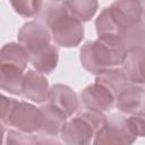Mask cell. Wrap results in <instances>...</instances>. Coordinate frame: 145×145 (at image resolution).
I'll list each match as a JSON object with an SVG mask.
<instances>
[{
  "instance_id": "1",
  "label": "cell",
  "mask_w": 145,
  "mask_h": 145,
  "mask_svg": "<svg viewBox=\"0 0 145 145\" xmlns=\"http://www.w3.org/2000/svg\"><path fill=\"white\" fill-rule=\"evenodd\" d=\"M100 39L111 41L126 51L144 48L143 3L138 0H114L95 19Z\"/></svg>"
},
{
  "instance_id": "2",
  "label": "cell",
  "mask_w": 145,
  "mask_h": 145,
  "mask_svg": "<svg viewBox=\"0 0 145 145\" xmlns=\"http://www.w3.org/2000/svg\"><path fill=\"white\" fill-rule=\"evenodd\" d=\"M44 22L54 43L62 48H75L84 39L83 23L74 17L63 2H50L45 7Z\"/></svg>"
},
{
  "instance_id": "3",
  "label": "cell",
  "mask_w": 145,
  "mask_h": 145,
  "mask_svg": "<svg viewBox=\"0 0 145 145\" xmlns=\"http://www.w3.org/2000/svg\"><path fill=\"white\" fill-rule=\"evenodd\" d=\"M145 133L144 113L130 114H111L106 117V121L101 130L94 136L93 144H133L138 137H143Z\"/></svg>"
},
{
  "instance_id": "4",
  "label": "cell",
  "mask_w": 145,
  "mask_h": 145,
  "mask_svg": "<svg viewBox=\"0 0 145 145\" xmlns=\"http://www.w3.org/2000/svg\"><path fill=\"white\" fill-rule=\"evenodd\" d=\"M126 52L120 45L97 37L84 43L79 51V60L84 69L99 75L109 68L121 66Z\"/></svg>"
},
{
  "instance_id": "5",
  "label": "cell",
  "mask_w": 145,
  "mask_h": 145,
  "mask_svg": "<svg viewBox=\"0 0 145 145\" xmlns=\"http://www.w3.org/2000/svg\"><path fill=\"white\" fill-rule=\"evenodd\" d=\"M105 121L106 116L103 112L84 108L76 117L65 122L59 135L62 143L68 145L89 144Z\"/></svg>"
},
{
  "instance_id": "6",
  "label": "cell",
  "mask_w": 145,
  "mask_h": 145,
  "mask_svg": "<svg viewBox=\"0 0 145 145\" xmlns=\"http://www.w3.org/2000/svg\"><path fill=\"white\" fill-rule=\"evenodd\" d=\"M3 122L23 133H37L41 125L40 108L24 101L15 100Z\"/></svg>"
},
{
  "instance_id": "7",
  "label": "cell",
  "mask_w": 145,
  "mask_h": 145,
  "mask_svg": "<svg viewBox=\"0 0 145 145\" xmlns=\"http://www.w3.org/2000/svg\"><path fill=\"white\" fill-rule=\"evenodd\" d=\"M17 37L19 44L26 49L28 54L51 43V35L49 29L36 20L25 23L18 31Z\"/></svg>"
},
{
  "instance_id": "8",
  "label": "cell",
  "mask_w": 145,
  "mask_h": 145,
  "mask_svg": "<svg viewBox=\"0 0 145 145\" xmlns=\"http://www.w3.org/2000/svg\"><path fill=\"white\" fill-rule=\"evenodd\" d=\"M79 101L84 108L97 110L101 112H109L114 106V95L99 83H93L86 86L79 95Z\"/></svg>"
},
{
  "instance_id": "9",
  "label": "cell",
  "mask_w": 145,
  "mask_h": 145,
  "mask_svg": "<svg viewBox=\"0 0 145 145\" xmlns=\"http://www.w3.org/2000/svg\"><path fill=\"white\" fill-rule=\"evenodd\" d=\"M145 89L143 85L130 84L116 96L114 105L122 114L130 116L144 113Z\"/></svg>"
},
{
  "instance_id": "10",
  "label": "cell",
  "mask_w": 145,
  "mask_h": 145,
  "mask_svg": "<svg viewBox=\"0 0 145 145\" xmlns=\"http://www.w3.org/2000/svg\"><path fill=\"white\" fill-rule=\"evenodd\" d=\"M49 103L60 109L67 117H71L79 109V97L68 85L54 84L49 88Z\"/></svg>"
},
{
  "instance_id": "11",
  "label": "cell",
  "mask_w": 145,
  "mask_h": 145,
  "mask_svg": "<svg viewBox=\"0 0 145 145\" xmlns=\"http://www.w3.org/2000/svg\"><path fill=\"white\" fill-rule=\"evenodd\" d=\"M41 112V125L37 133L46 137H57L67 121L68 117L57 106L51 103L43 104L40 106Z\"/></svg>"
},
{
  "instance_id": "12",
  "label": "cell",
  "mask_w": 145,
  "mask_h": 145,
  "mask_svg": "<svg viewBox=\"0 0 145 145\" xmlns=\"http://www.w3.org/2000/svg\"><path fill=\"white\" fill-rule=\"evenodd\" d=\"M49 88V82L43 74L36 70H27V72L24 75L22 95H24V97L27 100L36 103L46 101Z\"/></svg>"
},
{
  "instance_id": "13",
  "label": "cell",
  "mask_w": 145,
  "mask_h": 145,
  "mask_svg": "<svg viewBox=\"0 0 145 145\" xmlns=\"http://www.w3.org/2000/svg\"><path fill=\"white\" fill-rule=\"evenodd\" d=\"M144 48L131 49L126 52L122 60V70L133 84L144 85Z\"/></svg>"
},
{
  "instance_id": "14",
  "label": "cell",
  "mask_w": 145,
  "mask_h": 145,
  "mask_svg": "<svg viewBox=\"0 0 145 145\" xmlns=\"http://www.w3.org/2000/svg\"><path fill=\"white\" fill-rule=\"evenodd\" d=\"M29 62L41 74H51L58 65L59 61V51L54 44H48L46 46L28 54Z\"/></svg>"
},
{
  "instance_id": "15",
  "label": "cell",
  "mask_w": 145,
  "mask_h": 145,
  "mask_svg": "<svg viewBox=\"0 0 145 145\" xmlns=\"http://www.w3.org/2000/svg\"><path fill=\"white\" fill-rule=\"evenodd\" d=\"M95 83L101 84L105 88H108L114 97L122 92L126 87H128L130 84H133L129 78L127 77L126 72L122 70V68L113 67L104 70L103 72L95 75Z\"/></svg>"
},
{
  "instance_id": "16",
  "label": "cell",
  "mask_w": 145,
  "mask_h": 145,
  "mask_svg": "<svg viewBox=\"0 0 145 145\" xmlns=\"http://www.w3.org/2000/svg\"><path fill=\"white\" fill-rule=\"evenodd\" d=\"M29 62L28 52L26 49L15 42L5 44L0 49V65L12 66L24 71Z\"/></svg>"
},
{
  "instance_id": "17",
  "label": "cell",
  "mask_w": 145,
  "mask_h": 145,
  "mask_svg": "<svg viewBox=\"0 0 145 145\" xmlns=\"http://www.w3.org/2000/svg\"><path fill=\"white\" fill-rule=\"evenodd\" d=\"M24 74L20 69L0 65V89L14 95H22L23 93Z\"/></svg>"
},
{
  "instance_id": "18",
  "label": "cell",
  "mask_w": 145,
  "mask_h": 145,
  "mask_svg": "<svg viewBox=\"0 0 145 145\" xmlns=\"http://www.w3.org/2000/svg\"><path fill=\"white\" fill-rule=\"evenodd\" d=\"M63 3L68 11L82 23L91 20L99 8L97 0H65Z\"/></svg>"
},
{
  "instance_id": "19",
  "label": "cell",
  "mask_w": 145,
  "mask_h": 145,
  "mask_svg": "<svg viewBox=\"0 0 145 145\" xmlns=\"http://www.w3.org/2000/svg\"><path fill=\"white\" fill-rule=\"evenodd\" d=\"M59 143L53 137L43 135H33V133H23L19 130H9L7 135V144H46Z\"/></svg>"
},
{
  "instance_id": "20",
  "label": "cell",
  "mask_w": 145,
  "mask_h": 145,
  "mask_svg": "<svg viewBox=\"0 0 145 145\" xmlns=\"http://www.w3.org/2000/svg\"><path fill=\"white\" fill-rule=\"evenodd\" d=\"M12 9L22 17L37 16L43 7V0H9Z\"/></svg>"
},
{
  "instance_id": "21",
  "label": "cell",
  "mask_w": 145,
  "mask_h": 145,
  "mask_svg": "<svg viewBox=\"0 0 145 145\" xmlns=\"http://www.w3.org/2000/svg\"><path fill=\"white\" fill-rule=\"evenodd\" d=\"M15 99H10L8 96H5L0 94V121H5L12 104H14Z\"/></svg>"
},
{
  "instance_id": "22",
  "label": "cell",
  "mask_w": 145,
  "mask_h": 145,
  "mask_svg": "<svg viewBox=\"0 0 145 145\" xmlns=\"http://www.w3.org/2000/svg\"><path fill=\"white\" fill-rule=\"evenodd\" d=\"M3 134H5V126L0 122V144L3 142Z\"/></svg>"
},
{
  "instance_id": "23",
  "label": "cell",
  "mask_w": 145,
  "mask_h": 145,
  "mask_svg": "<svg viewBox=\"0 0 145 145\" xmlns=\"http://www.w3.org/2000/svg\"><path fill=\"white\" fill-rule=\"evenodd\" d=\"M51 2H63L65 0H50Z\"/></svg>"
},
{
  "instance_id": "24",
  "label": "cell",
  "mask_w": 145,
  "mask_h": 145,
  "mask_svg": "<svg viewBox=\"0 0 145 145\" xmlns=\"http://www.w3.org/2000/svg\"><path fill=\"white\" fill-rule=\"evenodd\" d=\"M138 1H139V2H142V3H143V1H144V0H138Z\"/></svg>"
}]
</instances>
